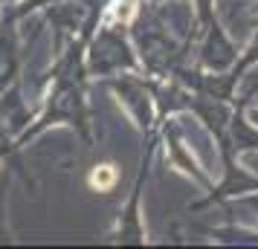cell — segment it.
I'll list each match as a JSON object with an SVG mask.
<instances>
[{
  "mask_svg": "<svg viewBox=\"0 0 258 249\" xmlns=\"http://www.w3.org/2000/svg\"><path fill=\"white\" fill-rule=\"evenodd\" d=\"M226 139L232 145V151H244V148H258V128H252L249 122L241 119V107L238 113L229 116V125H226Z\"/></svg>",
  "mask_w": 258,
  "mask_h": 249,
  "instance_id": "1",
  "label": "cell"
},
{
  "mask_svg": "<svg viewBox=\"0 0 258 249\" xmlns=\"http://www.w3.org/2000/svg\"><path fill=\"white\" fill-rule=\"evenodd\" d=\"M255 61H258V32H255V38H252V44H249V49H246L244 61H241V64L235 67V75L241 78V72H244L246 67H249V64H255Z\"/></svg>",
  "mask_w": 258,
  "mask_h": 249,
  "instance_id": "2",
  "label": "cell"
},
{
  "mask_svg": "<svg viewBox=\"0 0 258 249\" xmlns=\"http://www.w3.org/2000/svg\"><path fill=\"white\" fill-rule=\"evenodd\" d=\"M252 206H255V209H258V200H252Z\"/></svg>",
  "mask_w": 258,
  "mask_h": 249,
  "instance_id": "3",
  "label": "cell"
}]
</instances>
